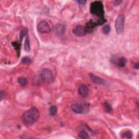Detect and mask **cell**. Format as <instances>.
<instances>
[{
  "instance_id": "6da1fadb",
  "label": "cell",
  "mask_w": 139,
  "mask_h": 139,
  "mask_svg": "<svg viewBox=\"0 0 139 139\" xmlns=\"http://www.w3.org/2000/svg\"><path fill=\"white\" fill-rule=\"evenodd\" d=\"M40 117V113L37 108H31L23 113L21 117L23 123L26 126H31L38 121Z\"/></svg>"
},
{
  "instance_id": "7a4b0ae2",
  "label": "cell",
  "mask_w": 139,
  "mask_h": 139,
  "mask_svg": "<svg viewBox=\"0 0 139 139\" xmlns=\"http://www.w3.org/2000/svg\"><path fill=\"white\" fill-rule=\"evenodd\" d=\"M90 12L98 18H104V9L103 4L101 1H95L93 2L90 5Z\"/></svg>"
},
{
  "instance_id": "3957f363",
  "label": "cell",
  "mask_w": 139,
  "mask_h": 139,
  "mask_svg": "<svg viewBox=\"0 0 139 139\" xmlns=\"http://www.w3.org/2000/svg\"><path fill=\"white\" fill-rule=\"evenodd\" d=\"M40 77L45 82L48 83H52L54 80L52 72L48 68H45L42 70L40 73Z\"/></svg>"
},
{
  "instance_id": "277c9868",
  "label": "cell",
  "mask_w": 139,
  "mask_h": 139,
  "mask_svg": "<svg viewBox=\"0 0 139 139\" xmlns=\"http://www.w3.org/2000/svg\"><path fill=\"white\" fill-rule=\"evenodd\" d=\"M125 18L123 14H119L116 18L115 22V29L118 34L122 33L124 30Z\"/></svg>"
},
{
  "instance_id": "5b68a950",
  "label": "cell",
  "mask_w": 139,
  "mask_h": 139,
  "mask_svg": "<svg viewBox=\"0 0 139 139\" xmlns=\"http://www.w3.org/2000/svg\"><path fill=\"white\" fill-rule=\"evenodd\" d=\"M72 33L77 37H82L86 35L87 32L85 27L83 26L80 25H78L73 28V30H72Z\"/></svg>"
},
{
  "instance_id": "8992f818",
  "label": "cell",
  "mask_w": 139,
  "mask_h": 139,
  "mask_svg": "<svg viewBox=\"0 0 139 139\" xmlns=\"http://www.w3.org/2000/svg\"><path fill=\"white\" fill-rule=\"evenodd\" d=\"M38 30L41 33H49L51 31L50 25L46 21H42L38 25Z\"/></svg>"
},
{
  "instance_id": "52a82bcc",
  "label": "cell",
  "mask_w": 139,
  "mask_h": 139,
  "mask_svg": "<svg viewBox=\"0 0 139 139\" xmlns=\"http://www.w3.org/2000/svg\"><path fill=\"white\" fill-rule=\"evenodd\" d=\"M89 76L90 77V78L91 80L93 81L94 83H95V84H97L98 85H105V86H107V85H109L108 82H106V80H104L103 79L99 77L95 76L93 73H89Z\"/></svg>"
},
{
  "instance_id": "ba28073f",
  "label": "cell",
  "mask_w": 139,
  "mask_h": 139,
  "mask_svg": "<svg viewBox=\"0 0 139 139\" xmlns=\"http://www.w3.org/2000/svg\"><path fill=\"white\" fill-rule=\"evenodd\" d=\"M111 62H112L113 63L119 66V67H125L126 66V64L127 63V59H126L124 57H121L116 58L115 57H113L112 59L110 60Z\"/></svg>"
},
{
  "instance_id": "9c48e42d",
  "label": "cell",
  "mask_w": 139,
  "mask_h": 139,
  "mask_svg": "<svg viewBox=\"0 0 139 139\" xmlns=\"http://www.w3.org/2000/svg\"><path fill=\"white\" fill-rule=\"evenodd\" d=\"M71 109L72 112L76 114H83L85 111V106L81 103H74L72 104Z\"/></svg>"
},
{
  "instance_id": "30bf717a",
  "label": "cell",
  "mask_w": 139,
  "mask_h": 139,
  "mask_svg": "<svg viewBox=\"0 0 139 139\" xmlns=\"http://www.w3.org/2000/svg\"><path fill=\"white\" fill-rule=\"evenodd\" d=\"M54 31L55 34L58 36H63L66 32L65 25L58 23L55 26Z\"/></svg>"
},
{
  "instance_id": "8fae6325",
  "label": "cell",
  "mask_w": 139,
  "mask_h": 139,
  "mask_svg": "<svg viewBox=\"0 0 139 139\" xmlns=\"http://www.w3.org/2000/svg\"><path fill=\"white\" fill-rule=\"evenodd\" d=\"M89 92L88 87L86 85L82 84L79 86L78 89V93L79 95L82 97H86L87 96Z\"/></svg>"
},
{
  "instance_id": "7c38bea8",
  "label": "cell",
  "mask_w": 139,
  "mask_h": 139,
  "mask_svg": "<svg viewBox=\"0 0 139 139\" xmlns=\"http://www.w3.org/2000/svg\"><path fill=\"white\" fill-rule=\"evenodd\" d=\"M18 82L22 87H25L28 84V81L26 78L19 77L18 78Z\"/></svg>"
},
{
  "instance_id": "4fadbf2b",
  "label": "cell",
  "mask_w": 139,
  "mask_h": 139,
  "mask_svg": "<svg viewBox=\"0 0 139 139\" xmlns=\"http://www.w3.org/2000/svg\"><path fill=\"white\" fill-rule=\"evenodd\" d=\"M57 112L58 109L56 106H51V108H50V111H49V113H50V115L51 116H55L57 114Z\"/></svg>"
},
{
  "instance_id": "5bb4252c",
  "label": "cell",
  "mask_w": 139,
  "mask_h": 139,
  "mask_svg": "<svg viewBox=\"0 0 139 139\" xmlns=\"http://www.w3.org/2000/svg\"><path fill=\"white\" fill-rule=\"evenodd\" d=\"M21 63L23 64H26V65H29L33 63V60L29 57H25L21 59Z\"/></svg>"
},
{
  "instance_id": "9a60e30c",
  "label": "cell",
  "mask_w": 139,
  "mask_h": 139,
  "mask_svg": "<svg viewBox=\"0 0 139 139\" xmlns=\"http://www.w3.org/2000/svg\"><path fill=\"white\" fill-rule=\"evenodd\" d=\"M132 134L130 131H127L124 132L121 135V138L123 139H132Z\"/></svg>"
},
{
  "instance_id": "2e32d148",
  "label": "cell",
  "mask_w": 139,
  "mask_h": 139,
  "mask_svg": "<svg viewBox=\"0 0 139 139\" xmlns=\"http://www.w3.org/2000/svg\"><path fill=\"white\" fill-rule=\"evenodd\" d=\"M103 106L104 108V110H106V112L110 113L112 111V106L110 105V104L108 102H105L103 104Z\"/></svg>"
},
{
  "instance_id": "e0dca14e",
  "label": "cell",
  "mask_w": 139,
  "mask_h": 139,
  "mask_svg": "<svg viewBox=\"0 0 139 139\" xmlns=\"http://www.w3.org/2000/svg\"><path fill=\"white\" fill-rule=\"evenodd\" d=\"M78 136L80 139H89L90 137L88 134L85 131H81L78 134Z\"/></svg>"
},
{
  "instance_id": "ac0fdd59",
  "label": "cell",
  "mask_w": 139,
  "mask_h": 139,
  "mask_svg": "<svg viewBox=\"0 0 139 139\" xmlns=\"http://www.w3.org/2000/svg\"><path fill=\"white\" fill-rule=\"evenodd\" d=\"M110 30H111V28H110V25H106V26H104L102 28L103 33L104 34H106V35H108V34H109Z\"/></svg>"
},
{
  "instance_id": "d6986e66",
  "label": "cell",
  "mask_w": 139,
  "mask_h": 139,
  "mask_svg": "<svg viewBox=\"0 0 139 139\" xmlns=\"http://www.w3.org/2000/svg\"><path fill=\"white\" fill-rule=\"evenodd\" d=\"M24 48L26 51L27 52H29L31 48H30V42L28 38H26V39L25 40V45H24Z\"/></svg>"
},
{
  "instance_id": "ffe728a7",
  "label": "cell",
  "mask_w": 139,
  "mask_h": 139,
  "mask_svg": "<svg viewBox=\"0 0 139 139\" xmlns=\"http://www.w3.org/2000/svg\"><path fill=\"white\" fill-rule=\"evenodd\" d=\"M12 45L14 47L15 49L17 51V53H18L19 55V53H20L21 44H19L18 42H12Z\"/></svg>"
},
{
  "instance_id": "44dd1931",
  "label": "cell",
  "mask_w": 139,
  "mask_h": 139,
  "mask_svg": "<svg viewBox=\"0 0 139 139\" xmlns=\"http://www.w3.org/2000/svg\"><path fill=\"white\" fill-rule=\"evenodd\" d=\"M27 33H28V30L27 29L21 30V31L20 32V40H22L23 38L25 36L27 35Z\"/></svg>"
},
{
  "instance_id": "7402d4cb",
  "label": "cell",
  "mask_w": 139,
  "mask_h": 139,
  "mask_svg": "<svg viewBox=\"0 0 139 139\" xmlns=\"http://www.w3.org/2000/svg\"><path fill=\"white\" fill-rule=\"evenodd\" d=\"M76 2L80 5H84V4L86 2V1H84V0H78V1H76Z\"/></svg>"
},
{
  "instance_id": "603a6c76",
  "label": "cell",
  "mask_w": 139,
  "mask_h": 139,
  "mask_svg": "<svg viewBox=\"0 0 139 139\" xmlns=\"http://www.w3.org/2000/svg\"><path fill=\"white\" fill-rule=\"evenodd\" d=\"M122 2V1H119V0H116V1H114V2H113V3H114V5L115 6H119V5H120V3Z\"/></svg>"
},
{
  "instance_id": "cb8c5ba5",
  "label": "cell",
  "mask_w": 139,
  "mask_h": 139,
  "mask_svg": "<svg viewBox=\"0 0 139 139\" xmlns=\"http://www.w3.org/2000/svg\"><path fill=\"white\" fill-rule=\"evenodd\" d=\"M5 93L3 91L1 90V93H0V97H1V100L3 99V98L5 97Z\"/></svg>"
},
{
  "instance_id": "d4e9b609",
  "label": "cell",
  "mask_w": 139,
  "mask_h": 139,
  "mask_svg": "<svg viewBox=\"0 0 139 139\" xmlns=\"http://www.w3.org/2000/svg\"><path fill=\"white\" fill-rule=\"evenodd\" d=\"M134 67L135 68H136V70H138L139 69V63H137L136 64H135L134 65Z\"/></svg>"
}]
</instances>
